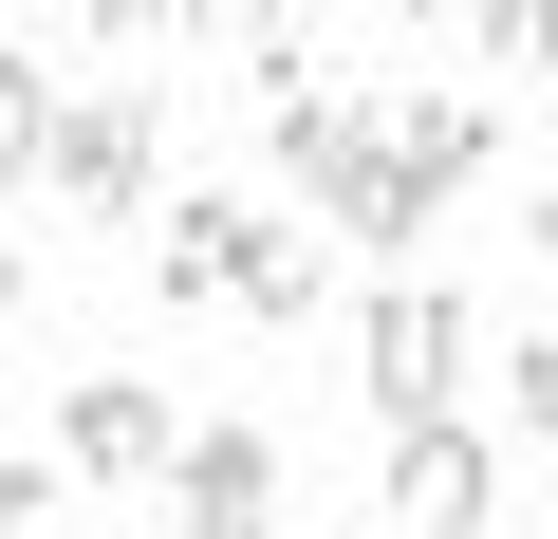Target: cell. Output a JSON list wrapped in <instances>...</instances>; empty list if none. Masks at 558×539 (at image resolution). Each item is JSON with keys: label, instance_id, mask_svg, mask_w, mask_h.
<instances>
[{"label": "cell", "instance_id": "cell-8", "mask_svg": "<svg viewBox=\"0 0 558 539\" xmlns=\"http://www.w3.org/2000/svg\"><path fill=\"white\" fill-rule=\"evenodd\" d=\"M0 539H57V465L38 446H0Z\"/></svg>", "mask_w": 558, "mask_h": 539}, {"label": "cell", "instance_id": "cell-4", "mask_svg": "<svg viewBox=\"0 0 558 539\" xmlns=\"http://www.w3.org/2000/svg\"><path fill=\"white\" fill-rule=\"evenodd\" d=\"M57 483H168V391H149V372H75Z\"/></svg>", "mask_w": 558, "mask_h": 539}, {"label": "cell", "instance_id": "cell-2", "mask_svg": "<svg viewBox=\"0 0 558 539\" xmlns=\"http://www.w3.org/2000/svg\"><path fill=\"white\" fill-rule=\"evenodd\" d=\"M465 372H484V317H465L447 280H391V298L354 317V391H373L391 428H465Z\"/></svg>", "mask_w": 558, "mask_h": 539}, {"label": "cell", "instance_id": "cell-12", "mask_svg": "<svg viewBox=\"0 0 558 539\" xmlns=\"http://www.w3.org/2000/svg\"><path fill=\"white\" fill-rule=\"evenodd\" d=\"M539 280H558V205H539Z\"/></svg>", "mask_w": 558, "mask_h": 539}, {"label": "cell", "instance_id": "cell-9", "mask_svg": "<svg viewBox=\"0 0 558 539\" xmlns=\"http://www.w3.org/2000/svg\"><path fill=\"white\" fill-rule=\"evenodd\" d=\"M502 409H521V428L558 446V335H521V354H502Z\"/></svg>", "mask_w": 558, "mask_h": 539}, {"label": "cell", "instance_id": "cell-1", "mask_svg": "<svg viewBox=\"0 0 558 539\" xmlns=\"http://www.w3.org/2000/svg\"><path fill=\"white\" fill-rule=\"evenodd\" d=\"M149 298H168V317H186V298L317 317V242H299V223H260V205H223V186H186V205L149 223Z\"/></svg>", "mask_w": 558, "mask_h": 539}, {"label": "cell", "instance_id": "cell-10", "mask_svg": "<svg viewBox=\"0 0 558 539\" xmlns=\"http://www.w3.org/2000/svg\"><path fill=\"white\" fill-rule=\"evenodd\" d=\"M465 38H484V57H558V0H484Z\"/></svg>", "mask_w": 558, "mask_h": 539}, {"label": "cell", "instance_id": "cell-5", "mask_svg": "<svg viewBox=\"0 0 558 539\" xmlns=\"http://www.w3.org/2000/svg\"><path fill=\"white\" fill-rule=\"evenodd\" d=\"M168 520L260 539V520H279V428H242V409H223V428H186V446H168Z\"/></svg>", "mask_w": 558, "mask_h": 539}, {"label": "cell", "instance_id": "cell-6", "mask_svg": "<svg viewBox=\"0 0 558 539\" xmlns=\"http://www.w3.org/2000/svg\"><path fill=\"white\" fill-rule=\"evenodd\" d=\"M391 520L410 539H484L502 520V446L484 428H391Z\"/></svg>", "mask_w": 558, "mask_h": 539}, {"label": "cell", "instance_id": "cell-7", "mask_svg": "<svg viewBox=\"0 0 558 539\" xmlns=\"http://www.w3.org/2000/svg\"><path fill=\"white\" fill-rule=\"evenodd\" d=\"M57 75H38V38H0V186H57Z\"/></svg>", "mask_w": 558, "mask_h": 539}, {"label": "cell", "instance_id": "cell-3", "mask_svg": "<svg viewBox=\"0 0 558 539\" xmlns=\"http://www.w3.org/2000/svg\"><path fill=\"white\" fill-rule=\"evenodd\" d=\"M57 205H75V223H168V112H149L131 75L57 112Z\"/></svg>", "mask_w": 558, "mask_h": 539}, {"label": "cell", "instance_id": "cell-11", "mask_svg": "<svg viewBox=\"0 0 558 539\" xmlns=\"http://www.w3.org/2000/svg\"><path fill=\"white\" fill-rule=\"evenodd\" d=\"M20 317H38V280H20V260H0V335H20Z\"/></svg>", "mask_w": 558, "mask_h": 539}]
</instances>
